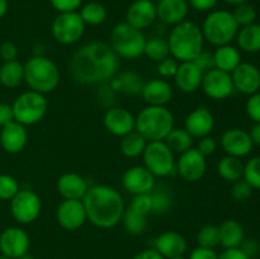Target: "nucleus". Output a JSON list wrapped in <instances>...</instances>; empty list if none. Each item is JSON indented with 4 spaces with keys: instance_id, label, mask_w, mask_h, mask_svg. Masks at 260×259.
I'll use <instances>...</instances> for the list:
<instances>
[{
    "instance_id": "nucleus-1",
    "label": "nucleus",
    "mask_w": 260,
    "mask_h": 259,
    "mask_svg": "<svg viewBox=\"0 0 260 259\" xmlns=\"http://www.w3.org/2000/svg\"><path fill=\"white\" fill-rule=\"evenodd\" d=\"M119 57L109 43L90 41L73 53L69 63L70 76L80 85H103L117 75Z\"/></svg>"
},
{
    "instance_id": "nucleus-52",
    "label": "nucleus",
    "mask_w": 260,
    "mask_h": 259,
    "mask_svg": "<svg viewBox=\"0 0 260 259\" xmlns=\"http://www.w3.org/2000/svg\"><path fill=\"white\" fill-rule=\"evenodd\" d=\"M189 8L197 12H210L217 5L218 0H187Z\"/></svg>"
},
{
    "instance_id": "nucleus-2",
    "label": "nucleus",
    "mask_w": 260,
    "mask_h": 259,
    "mask_svg": "<svg viewBox=\"0 0 260 259\" xmlns=\"http://www.w3.org/2000/svg\"><path fill=\"white\" fill-rule=\"evenodd\" d=\"M84 207L90 223L98 229H112L122 221L124 201L119 190L111 185L98 184L89 187L84 196Z\"/></svg>"
},
{
    "instance_id": "nucleus-19",
    "label": "nucleus",
    "mask_w": 260,
    "mask_h": 259,
    "mask_svg": "<svg viewBox=\"0 0 260 259\" xmlns=\"http://www.w3.org/2000/svg\"><path fill=\"white\" fill-rule=\"evenodd\" d=\"M221 146L226 155L235 157H244L249 155L253 150V141L249 135L243 128H229L221 136Z\"/></svg>"
},
{
    "instance_id": "nucleus-14",
    "label": "nucleus",
    "mask_w": 260,
    "mask_h": 259,
    "mask_svg": "<svg viewBox=\"0 0 260 259\" xmlns=\"http://www.w3.org/2000/svg\"><path fill=\"white\" fill-rule=\"evenodd\" d=\"M201 88L206 95L213 101H223L228 99L235 91L231 74L221 71L213 68L203 74V80Z\"/></svg>"
},
{
    "instance_id": "nucleus-24",
    "label": "nucleus",
    "mask_w": 260,
    "mask_h": 259,
    "mask_svg": "<svg viewBox=\"0 0 260 259\" xmlns=\"http://www.w3.org/2000/svg\"><path fill=\"white\" fill-rule=\"evenodd\" d=\"M28 132L25 126L12 121L2 127L0 131V145L8 154H18L27 146Z\"/></svg>"
},
{
    "instance_id": "nucleus-4",
    "label": "nucleus",
    "mask_w": 260,
    "mask_h": 259,
    "mask_svg": "<svg viewBox=\"0 0 260 259\" xmlns=\"http://www.w3.org/2000/svg\"><path fill=\"white\" fill-rule=\"evenodd\" d=\"M174 127V114L167 106H146L136 116L135 131L147 141H162Z\"/></svg>"
},
{
    "instance_id": "nucleus-10",
    "label": "nucleus",
    "mask_w": 260,
    "mask_h": 259,
    "mask_svg": "<svg viewBox=\"0 0 260 259\" xmlns=\"http://www.w3.org/2000/svg\"><path fill=\"white\" fill-rule=\"evenodd\" d=\"M85 25L79 12L58 13L51 24V33L53 40L60 45H74L84 36Z\"/></svg>"
},
{
    "instance_id": "nucleus-47",
    "label": "nucleus",
    "mask_w": 260,
    "mask_h": 259,
    "mask_svg": "<svg viewBox=\"0 0 260 259\" xmlns=\"http://www.w3.org/2000/svg\"><path fill=\"white\" fill-rule=\"evenodd\" d=\"M50 4L58 13L78 12L79 8L83 5V0H50Z\"/></svg>"
},
{
    "instance_id": "nucleus-33",
    "label": "nucleus",
    "mask_w": 260,
    "mask_h": 259,
    "mask_svg": "<svg viewBox=\"0 0 260 259\" xmlns=\"http://www.w3.org/2000/svg\"><path fill=\"white\" fill-rule=\"evenodd\" d=\"M24 81V65L18 60L4 61L0 66V84L5 88H17Z\"/></svg>"
},
{
    "instance_id": "nucleus-41",
    "label": "nucleus",
    "mask_w": 260,
    "mask_h": 259,
    "mask_svg": "<svg viewBox=\"0 0 260 259\" xmlns=\"http://www.w3.org/2000/svg\"><path fill=\"white\" fill-rule=\"evenodd\" d=\"M233 17L235 19V22L238 23L239 28L246 27V25H250L253 23H255L256 20V10L249 3H244V4L236 5L235 9H234Z\"/></svg>"
},
{
    "instance_id": "nucleus-27",
    "label": "nucleus",
    "mask_w": 260,
    "mask_h": 259,
    "mask_svg": "<svg viewBox=\"0 0 260 259\" xmlns=\"http://www.w3.org/2000/svg\"><path fill=\"white\" fill-rule=\"evenodd\" d=\"M141 96L147 106H167L173 98V86L165 79H152L144 84Z\"/></svg>"
},
{
    "instance_id": "nucleus-40",
    "label": "nucleus",
    "mask_w": 260,
    "mask_h": 259,
    "mask_svg": "<svg viewBox=\"0 0 260 259\" xmlns=\"http://www.w3.org/2000/svg\"><path fill=\"white\" fill-rule=\"evenodd\" d=\"M168 190L169 189L165 187H160L159 189H156V185H155L154 189L149 193L152 202V213H165L172 207V197Z\"/></svg>"
},
{
    "instance_id": "nucleus-42",
    "label": "nucleus",
    "mask_w": 260,
    "mask_h": 259,
    "mask_svg": "<svg viewBox=\"0 0 260 259\" xmlns=\"http://www.w3.org/2000/svg\"><path fill=\"white\" fill-rule=\"evenodd\" d=\"M244 179L253 187L260 190V156H254L244 167Z\"/></svg>"
},
{
    "instance_id": "nucleus-3",
    "label": "nucleus",
    "mask_w": 260,
    "mask_h": 259,
    "mask_svg": "<svg viewBox=\"0 0 260 259\" xmlns=\"http://www.w3.org/2000/svg\"><path fill=\"white\" fill-rule=\"evenodd\" d=\"M170 56L178 62L194 61L196 57L203 51L205 38L202 29L197 23L184 20L172 28L168 37Z\"/></svg>"
},
{
    "instance_id": "nucleus-15",
    "label": "nucleus",
    "mask_w": 260,
    "mask_h": 259,
    "mask_svg": "<svg viewBox=\"0 0 260 259\" xmlns=\"http://www.w3.org/2000/svg\"><path fill=\"white\" fill-rule=\"evenodd\" d=\"M156 178L144 165L129 167L122 175V187L132 196L147 195L156 185Z\"/></svg>"
},
{
    "instance_id": "nucleus-31",
    "label": "nucleus",
    "mask_w": 260,
    "mask_h": 259,
    "mask_svg": "<svg viewBox=\"0 0 260 259\" xmlns=\"http://www.w3.org/2000/svg\"><path fill=\"white\" fill-rule=\"evenodd\" d=\"M108 84L113 89V91L137 95V94H141L142 86L145 83L139 74L134 73V71H124L118 76H114Z\"/></svg>"
},
{
    "instance_id": "nucleus-61",
    "label": "nucleus",
    "mask_w": 260,
    "mask_h": 259,
    "mask_svg": "<svg viewBox=\"0 0 260 259\" xmlns=\"http://www.w3.org/2000/svg\"><path fill=\"white\" fill-rule=\"evenodd\" d=\"M169 259H185V258L182 255V256H175V258H169Z\"/></svg>"
},
{
    "instance_id": "nucleus-50",
    "label": "nucleus",
    "mask_w": 260,
    "mask_h": 259,
    "mask_svg": "<svg viewBox=\"0 0 260 259\" xmlns=\"http://www.w3.org/2000/svg\"><path fill=\"white\" fill-rule=\"evenodd\" d=\"M0 57L3 61H13L18 57V47L13 42H3L0 45Z\"/></svg>"
},
{
    "instance_id": "nucleus-53",
    "label": "nucleus",
    "mask_w": 260,
    "mask_h": 259,
    "mask_svg": "<svg viewBox=\"0 0 260 259\" xmlns=\"http://www.w3.org/2000/svg\"><path fill=\"white\" fill-rule=\"evenodd\" d=\"M218 259H251V256L241 248L223 249L221 254H218Z\"/></svg>"
},
{
    "instance_id": "nucleus-21",
    "label": "nucleus",
    "mask_w": 260,
    "mask_h": 259,
    "mask_svg": "<svg viewBox=\"0 0 260 259\" xmlns=\"http://www.w3.org/2000/svg\"><path fill=\"white\" fill-rule=\"evenodd\" d=\"M231 79L239 93L251 95L260 90V70L254 63L241 62L231 73Z\"/></svg>"
},
{
    "instance_id": "nucleus-28",
    "label": "nucleus",
    "mask_w": 260,
    "mask_h": 259,
    "mask_svg": "<svg viewBox=\"0 0 260 259\" xmlns=\"http://www.w3.org/2000/svg\"><path fill=\"white\" fill-rule=\"evenodd\" d=\"M88 189L85 178L76 173H65L57 180V190L63 200H83Z\"/></svg>"
},
{
    "instance_id": "nucleus-8",
    "label": "nucleus",
    "mask_w": 260,
    "mask_h": 259,
    "mask_svg": "<svg viewBox=\"0 0 260 259\" xmlns=\"http://www.w3.org/2000/svg\"><path fill=\"white\" fill-rule=\"evenodd\" d=\"M14 121L23 126H33L43 119L48 111V102L45 94L28 90L19 94L12 104Z\"/></svg>"
},
{
    "instance_id": "nucleus-26",
    "label": "nucleus",
    "mask_w": 260,
    "mask_h": 259,
    "mask_svg": "<svg viewBox=\"0 0 260 259\" xmlns=\"http://www.w3.org/2000/svg\"><path fill=\"white\" fill-rule=\"evenodd\" d=\"M187 248L188 244L185 238L177 231H164L154 240V249L165 259L184 255Z\"/></svg>"
},
{
    "instance_id": "nucleus-5",
    "label": "nucleus",
    "mask_w": 260,
    "mask_h": 259,
    "mask_svg": "<svg viewBox=\"0 0 260 259\" xmlns=\"http://www.w3.org/2000/svg\"><path fill=\"white\" fill-rule=\"evenodd\" d=\"M24 65V81L30 90L41 94L52 93L60 84V70L51 58L35 55Z\"/></svg>"
},
{
    "instance_id": "nucleus-55",
    "label": "nucleus",
    "mask_w": 260,
    "mask_h": 259,
    "mask_svg": "<svg viewBox=\"0 0 260 259\" xmlns=\"http://www.w3.org/2000/svg\"><path fill=\"white\" fill-rule=\"evenodd\" d=\"M132 259H165L161 254L157 250H155L154 248L151 249H145V250L140 251Z\"/></svg>"
},
{
    "instance_id": "nucleus-7",
    "label": "nucleus",
    "mask_w": 260,
    "mask_h": 259,
    "mask_svg": "<svg viewBox=\"0 0 260 259\" xmlns=\"http://www.w3.org/2000/svg\"><path fill=\"white\" fill-rule=\"evenodd\" d=\"M202 35L205 41L215 47L229 45L238 35L239 25L229 10H213L202 23Z\"/></svg>"
},
{
    "instance_id": "nucleus-13",
    "label": "nucleus",
    "mask_w": 260,
    "mask_h": 259,
    "mask_svg": "<svg viewBox=\"0 0 260 259\" xmlns=\"http://www.w3.org/2000/svg\"><path fill=\"white\" fill-rule=\"evenodd\" d=\"M175 169H177L179 177L185 182H200L205 177L206 170H207V160H206L205 155L192 147L179 155L175 161Z\"/></svg>"
},
{
    "instance_id": "nucleus-59",
    "label": "nucleus",
    "mask_w": 260,
    "mask_h": 259,
    "mask_svg": "<svg viewBox=\"0 0 260 259\" xmlns=\"http://www.w3.org/2000/svg\"><path fill=\"white\" fill-rule=\"evenodd\" d=\"M18 259H35V258H33V256L30 255L29 253H25L24 255H22V256H20V258H18Z\"/></svg>"
},
{
    "instance_id": "nucleus-25",
    "label": "nucleus",
    "mask_w": 260,
    "mask_h": 259,
    "mask_svg": "<svg viewBox=\"0 0 260 259\" xmlns=\"http://www.w3.org/2000/svg\"><path fill=\"white\" fill-rule=\"evenodd\" d=\"M189 9L187 0H160L156 4V15L161 23L174 27L187 20Z\"/></svg>"
},
{
    "instance_id": "nucleus-36",
    "label": "nucleus",
    "mask_w": 260,
    "mask_h": 259,
    "mask_svg": "<svg viewBox=\"0 0 260 259\" xmlns=\"http://www.w3.org/2000/svg\"><path fill=\"white\" fill-rule=\"evenodd\" d=\"M193 137L188 134L187 130L183 127H174L172 131L168 134V136L165 137V144L169 146V149L172 150L174 154H183L187 150L192 149L193 147Z\"/></svg>"
},
{
    "instance_id": "nucleus-29",
    "label": "nucleus",
    "mask_w": 260,
    "mask_h": 259,
    "mask_svg": "<svg viewBox=\"0 0 260 259\" xmlns=\"http://www.w3.org/2000/svg\"><path fill=\"white\" fill-rule=\"evenodd\" d=\"M220 229V245L223 249L241 248L245 240V231L239 221L229 218L218 225Z\"/></svg>"
},
{
    "instance_id": "nucleus-56",
    "label": "nucleus",
    "mask_w": 260,
    "mask_h": 259,
    "mask_svg": "<svg viewBox=\"0 0 260 259\" xmlns=\"http://www.w3.org/2000/svg\"><path fill=\"white\" fill-rule=\"evenodd\" d=\"M251 137V141L254 145H259L260 146V123H255L251 127L250 132H249Z\"/></svg>"
},
{
    "instance_id": "nucleus-12",
    "label": "nucleus",
    "mask_w": 260,
    "mask_h": 259,
    "mask_svg": "<svg viewBox=\"0 0 260 259\" xmlns=\"http://www.w3.org/2000/svg\"><path fill=\"white\" fill-rule=\"evenodd\" d=\"M42 202L40 196L30 189H19L10 200V213L18 223L28 225L40 217Z\"/></svg>"
},
{
    "instance_id": "nucleus-46",
    "label": "nucleus",
    "mask_w": 260,
    "mask_h": 259,
    "mask_svg": "<svg viewBox=\"0 0 260 259\" xmlns=\"http://www.w3.org/2000/svg\"><path fill=\"white\" fill-rule=\"evenodd\" d=\"M246 116L254 122L260 123V91L249 95L248 101L245 103Z\"/></svg>"
},
{
    "instance_id": "nucleus-34",
    "label": "nucleus",
    "mask_w": 260,
    "mask_h": 259,
    "mask_svg": "<svg viewBox=\"0 0 260 259\" xmlns=\"http://www.w3.org/2000/svg\"><path fill=\"white\" fill-rule=\"evenodd\" d=\"M244 167L245 164L240 157L226 155L217 163V174L226 182L233 183L244 177Z\"/></svg>"
},
{
    "instance_id": "nucleus-57",
    "label": "nucleus",
    "mask_w": 260,
    "mask_h": 259,
    "mask_svg": "<svg viewBox=\"0 0 260 259\" xmlns=\"http://www.w3.org/2000/svg\"><path fill=\"white\" fill-rule=\"evenodd\" d=\"M8 0H0V19L5 17V14L8 13Z\"/></svg>"
},
{
    "instance_id": "nucleus-6",
    "label": "nucleus",
    "mask_w": 260,
    "mask_h": 259,
    "mask_svg": "<svg viewBox=\"0 0 260 259\" xmlns=\"http://www.w3.org/2000/svg\"><path fill=\"white\" fill-rule=\"evenodd\" d=\"M146 40L144 30L132 27L127 22H121L112 28L109 46L118 57L135 60L144 55Z\"/></svg>"
},
{
    "instance_id": "nucleus-38",
    "label": "nucleus",
    "mask_w": 260,
    "mask_h": 259,
    "mask_svg": "<svg viewBox=\"0 0 260 259\" xmlns=\"http://www.w3.org/2000/svg\"><path fill=\"white\" fill-rule=\"evenodd\" d=\"M144 55H146L150 60L155 61V62H159V61L169 57L170 50L168 41L160 37H152L150 40H146Z\"/></svg>"
},
{
    "instance_id": "nucleus-20",
    "label": "nucleus",
    "mask_w": 260,
    "mask_h": 259,
    "mask_svg": "<svg viewBox=\"0 0 260 259\" xmlns=\"http://www.w3.org/2000/svg\"><path fill=\"white\" fill-rule=\"evenodd\" d=\"M156 19V4L152 0H135L127 8L126 22L140 30L150 28Z\"/></svg>"
},
{
    "instance_id": "nucleus-22",
    "label": "nucleus",
    "mask_w": 260,
    "mask_h": 259,
    "mask_svg": "<svg viewBox=\"0 0 260 259\" xmlns=\"http://www.w3.org/2000/svg\"><path fill=\"white\" fill-rule=\"evenodd\" d=\"M215 127V117L207 107L193 109L184 121V128L193 139L208 136Z\"/></svg>"
},
{
    "instance_id": "nucleus-37",
    "label": "nucleus",
    "mask_w": 260,
    "mask_h": 259,
    "mask_svg": "<svg viewBox=\"0 0 260 259\" xmlns=\"http://www.w3.org/2000/svg\"><path fill=\"white\" fill-rule=\"evenodd\" d=\"M79 14L84 23L89 25H99L107 19L106 7L99 2H89L81 5Z\"/></svg>"
},
{
    "instance_id": "nucleus-16",
    "label": "nucleus",
    "mask_w": 260,
    "mask_h": 259,
    "mask_svg": "<svg viewBox=\"0 0 260 259\" xmlns=\"http://www.w3.org/2000/svg\"><path fill=\"white\" fill-rule=\"evenodd\" d=\"M56 220L66 231H75L88 221L86 211L81 200H63L56 210Z\"/></svg>"
},
{
    "instance_id": "nucleus-32",
    "label": "nucleus",
    "mask_w": 260,
    "mask_h": 259,
    "mask_svg": "<svg viewBox=\"0 0 260 259\" xmlns=\"http://www.w3.org/2000/svg\"><path fill=\"white\" fill-rule=\"evenodd\" d=\"M235 40L239 50L246 53L260 52V24L253 23L246 27L239 28Z\"/></svg>"
},
{
    "instance_id": "nucleus-39",
    "label": "nucleus",
    "mask_w": 260,
    "mask_h": 259,
    "mask_svg": "<svg viewBox=\"0 0 260 259\" xmlns=\"http://www.w3.org/2000/svg\"><path fill=\"white\" fill-rule=\"evenodd\" d=\"M198 246L208 249H215L220 245V229L215 223H207L198 230L196 236Z\"/></svg>"
},
{
    "instance_id": "nucleus-49",
    "label": "nucleus",
    "mask_w": 260,
    "mask_h": 259,
    "mask_svg": "<svg viewBox=\"0 0 260 259\" xmlns=\"http://www.w3.org/2000/svg\"><path fill=\"white\" fill-rule=\"evenodd\" d=\"M194 62L196 65L203 71V73H206V71L215 68V62H213V53L208 52V51H205V50H203L202 52L196 57Z\"/></svg>"
},
{
    "instance_id": "nucleus-48",
    "label": "nucleus",
    "mask_w": 260,
    "mask_h": 259,
    "mask_svg": "<svg viewBox=\"0 0 260 259\" xmlns=\"http://www.w3.org/2000/svg\"><path fill=\"white\" fill-rule=\"evenodd\" d=\"M196 149L201 152L202 155H205L206 157L210 156V155H213L217 150V142L213 137H211L210 135L205 137H201L200 141H198V145Z\"/></svg>"
},
{
    "instance_id": "nucleus-23",
    "label": "nucleus",
    "mask_w": 260,
    "mask_h": 259,
    "mask_svg": "<svg viewBox=\"0 0 260 259\" xmlns=\"http://www.w3.org/2000/svg\"><path fill=\"white\" fill-rule=\"evenodd\" d=\"M203 71L196 65L194 61L179 62L178 70L174 75L175 86L185 94L197 91L202 85Z\"/></svg>"
},
{
    "instance_id": "nucleus-11",
    "label": "nucleus",
    "mask_w": 260,
    "mask_h": 259,
    "mask_svg": "<svg viewBox=\"0 0 260 259\" xmlns=\"http://www.w3.org/2000/svg\"><path fill=\"white\" fill-rule=\"evenodd\" d=\"M152 213L150 195L134 196L129 205L124 208L122 221L124 230L131 235H141L147 229V216Z\"/></svg>"
},
{
    "instance_id": "nucleus-54",
    "label": "nucleus",
    "mask_w": 260,
    "mask_h": 259,
    "mask_svg": "<svg viewBox=\"0 0 260 259\" xmlns=\"http://www.w3.org/2000/svg\"><path fill=\"white\" fill-rule=\"evenodd\" d=\"M12 121H14L12 104L0 102V127H4L5 124L10 123Z\"/></svg>"
},
{
    "instance_id": "nucleus-58",
    "label": "nucleus",
    "mask_w": 260,
    "mask_h": 259,
    "mask_svg": "<svg viewBox=\"0 0 260 259\" xmlns=\"http://www.w3.org/2000/svg\"><path fill=\"white\" fill-rule=\"evenodd\" d=\"M223 2L228 3V4H230V5H234V7H236V5L244 4V3H249V0H223Z\"/></svg>"
},
{
    "instance_id": "nucleus-51",
    "label": "nucleus",
    "mask_w": 260,
    "mask_h": 259,
    "mask_svg": "<svg viewBox=\"0 0 260 259\" xmlns=\"http://www.w3.org/2000/svg\"><path fill=\"white\" fill-rule=\"evenodd\" d=\"M188 259H218V254L215 249L197 246L196 249H193Z\"/></svg>"
},
{
    "instance_id": "nucleus-18",
    "label": "nucleus",
    "mask_w": 260,
    "mask_h": 259,
    "mask_svg": "<svg viewBox=\"0 0 260 259\" xmlns=\"http://www.w3.org/2000/svg\"><path fill=\"white\" fill-rule=\"evenodd\" d=\"M136 117L123 107H108L103 116V124L113 136L123 137L135 131Z\"/></svg>"
},
{
    "instance_id": "nucleus-30",
    "label": "nucleus",
    "mask_w": 260,
    "mask_h": 259,
    "mask_svg": "<svg viewBox=\"0 0 260 259\" xmlns=\"http://www.w3.org/2000/svg\"><path fill=\"white\" fill-rule=\"evenodd\" d=\"M213 62L216 69L231 74L243 62L240 50L231 43L216 47V51L213 52Z\"/></svg>"
},
{
    "instance_id": "nucleus-60",
    "label": "nucleus",
    "mask_w": 260,
    "mask_h": 259,
    "mask_svg": "<svg viewBox=\"0 0 260 259\" xmlns=\"http://www.w3.org/2000/svg\"><path fill=\"white\" fill-rule=\"evenodd\" d=\"M0 259H12V258H9V256L4 255V254H0Z\"/></svg>"
},
{
    "instance_id": "nucleus-9",
    "label": "nucleus",
    "mask_w": 260,
    "mask_h": 259,
    "mask_svg": "<svg viewBox=\"0 0 260 259\" xmlns=\"http://www.w3.org/2000/svg\"><path fill=\"white\" fill-rule=\"evenodd\" d=\"M144 167L150 170L155 178H164L173 174L175 170L174 152L169 149L165 141H149L142 152Z\"/></svg>"
},
{
    "instance_id": "nucleus-44",
    "label": "nucleus",
    "mask_w": 260,
    "mask_h": 259,
    "mask_svg": "<svg viewBox=\"0 0 260 259\" xmlns=\"http://www.w3.org/2000/svg\"><path fill=\"white\" fill-rule=\"evenodd\" d=\"M253 187L244 178H241V179L233 182V185H231V197L236 202H245L253 195Z\"/></svg>"
},
{
    "instance_id": "nucleus-17",
    "label": "nucleus",
    "mask_w": 260,
    "mask_h": 259,
    "mask_svg": "<svg viewBox=\"0 0 260 259\" xmlns=\"http://www.w3.org/2000/svg\"><path fill=\"white\" fill-rule=\"evenodd\" d=\"M29 236L22 228L10 226L0 234V251L12 259H18L29 250Z\"/></svg>"
},
{
    "instance_id": "nucleus-35",
    "label": "nucleus",
    "mask_w": 260,
    "mask_h": 259,
    "mask_svg": "<svg viewBox=\"0 0 260 259\" xmlns=\"http://www.w3.org/2000/svg\"><path fill=\"white\" fill-rule=\"evenodd\" d=\"M147 142L149 141L142 135H140L137 131H132L126 136L121 137L119 149H121L122 154L124 156L129 157V159H135V157L141 156Z\"/></svg>"
},
{
    "instance_id": "nucleus-43",
    "label": "nucleus",
    "mask_w": 260,
    "mask_h": 259,
    "mask_svg": "<svg viewBox=\"0 0 260 259\" xmlns=\"http://www.w3.org/2000/svg\"><path fill=\"white\" fill-rule=\"evenodd\" d=\"M19 189V183L13 175L0 174V200L10 201Z\"/></svg>"
},
{
    "instance_id": "nucleus-45",
    "label": "nucleus",
    "mask_w": 260,
    "mask_h": 259,
    "mask_svg": "<svg viewBox=\"0 0 260 259\" xmlns=\"http://www.w3.org/2000/svg\"><path fill=\"white\" fill-rule=\"evenodd\" d=\"M178 66H179V62H178L175 58H173L172 56L169 57L164 58V60L159 61L156 66L157 74L161 76L162 79H169V78H174L175 73L178 70Z\"/></svg>"
}]
</instances>
